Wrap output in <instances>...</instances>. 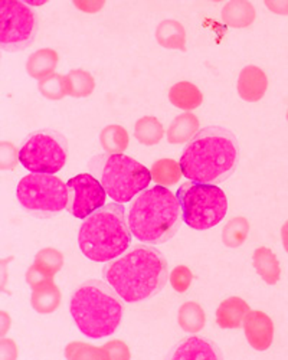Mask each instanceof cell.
<instances>
[{
	"label": "cell",
	"instance_id": "cell-16",
	"mask_svg": "<svg viewBox=\"0 0 288 360\" xmlns=\"http://www.w3.org/2000/svg\"><path fill=\"white\" fill-rule=\"evenodd\" d=\"M169 100L176 108L183 111H192L204 103V96L200 89L188 81H181L169 89Z\"/></svg>",
	"mask_w": 288,
	"mask_h": 360
},
{
	"label": "cell",
	"instance_id": "cell-11",
	"mask_svg": "<svg viewBox=\"0 0 288 360\" xmlns=\"http://www.w3.org/2000/svg\"><path fill=\"white\" fill-rule=\"evenodd\" d=\"M68 211L78 219H85L105 205L107 192L101 182L89 173L68 180Z\"/></svg>",
	"mask_w": 288,
	"mask_h": 360
},
{
	"label": "cell",
	"instance_id": "cell-5",
	"mask_svg": "<svg viewBox=\"0 0 288 360\" xmlns=\"http://www.w3.org/2000/svg\"><path fill=\"white\" fill-rule=\"evenodd\" d=\"M70 310L81 333L91 339L115 333L123 317L120 295L110 284L98 280H90L77 288Z\"/></svg>",
	"mask_w": 288,
	"mask_h": 360
},
{
	"label": "cell",
	"instance_id": "cell-31",
	"mask_svg": "<svg viewBox=\"0 0 288 360\" xmlns=\"http://www.w3.org/2000/svg\"><path fill=\"white\" fill-rule=\"evenodd\" d=\"M65 356L68 359H108L103 347H94L79 342L70 343L67 346Z\"/></svg>",
	"mask_w": 288,
	"mask_h": 360
},
{
	"label": "cell",
	"instance_id": "cell-26",
	"mask_svg": "<svg viewBox=\"0 0 288 360\" xmlns=\"http://www.w3.org/2000/svg\"><path fill=\"white\" fill-rule=\"evenodd\" d=\"M178 321L182 330H185L186 333H197L205 327L207 316L204 309H202L197 303L188 302L181 306Z\"/></svg>",
	"mask_w": 288,
	"mask_h": 360
},
{
	"label": "cell",
	"instance_id": "cell-30",
	"mask_svg": "<svg viewBox=\"0 0 288 360\" xmlns=\"http://www.w3.org/2000/svg\"><path fill=\"white\" fill-rule=\"evenodd\" d=\"M39 91L45 98L61 100L68 96L67 75L53 74L42 81H39Z\"/></svg>",
	"mask_w": 288,
	"mask_h": 360
},
{
	"label": "cell",
	"instance_id": "cell-38",
	"mask_svg": "<svg viewBox=\"0 0 288 360\" xmlns=\"http://www.w3.org/2000/svg\"><path fill=\"white\" fill-rule=\"evenodd\" d=\"M266 6L277 15H288V0H275V2H266Z\"/></svg>",
	"mask_w": 288,
	"mask_h": 360
},
{
	"label": "cell",
	"instance_id": "cell-17",
	"mask_svg": "<svg viewBox=\"0 0 288 360\" xmlns=\"http://www.w3.org/2000/svg\"><path fill=\"white\" fill-rule=\"evenodd\" d=\"M156 39L159 45L166 49H186V31L181 22L178 20H163L156 29Z\"/></svg>",
	"mask_w": 288,
	"mask_h": 360
},
{
	"label": "cell",
	"instance_id": "cell-14",
	"mask_svg": "<svg viewBox=\"0 0 288 360\" xmlns=\"http://www.w3.org/2000/svg\"><path fill=\"white\" fill-rule=\"evenodd\" d=\"M249 307L240 297H229L216 310V323L222 328H240L248 314Z\"/></svg>",
	"mask_w": 288,
	"mask_h": 360
},
{
	"label": "cell",
	"instance_id": "cell-27",
	"mask_svg": "<svg viewBox=\"0 0 288 360\" xmlns=\"http://www.w3.org/2000/svg\"><path fill=\"white\" fill-rule=\"evenodd\" d=\"M68 96L75 98H84L93 94L96 88L94 77L84 70H72L67 75Z\"/></svg>",
	"mask_w": 288,
	"mask_h": 360
},
{
	"label": "cell",
	"instance_id": "cell-33",
	"mask_svg": "<svg viewBox=\"0 0 288 360\" xmlns=\"http://www.w3.org/2000/svg\"><path fill=\"white\" fill-rule=\"evenodd\" d=\"M18 160H19V152L13 144L8 141H4L0 144V167L4 170L15 169Z\"/></svg>",
	"mask_w": 288,
	"mask_h": 360
},
{
	"label": "cell",
	"instance_id": "cell-4",
	"mask_svg": "<svg viewBox=\"0 0 288 360\" xmlns=\"http://www.w3.org/2000/svg\"><path fill=\"white\" fill-rule=\"evenodd\" d=\"M131 231L122 203H107L89 218L79 232L81 252L94 262H108L122 257L131 244Z\"/></svg>",
	"mask_w": 288,
	"mask_h": 360
},
{
	"label": "cell",
	"instance_id": "cell-28",
	"mask_svg": "<svg viewBox=\"0 0 288 360\" xmlns=\"http://www.w3.org/2000/svg\"><path fill=\"white\" fill-rule=\"evenodd\" d=\"M249 232V224L245 218L230 219L222 229V241L229 248H238L245 243Z\"/></svg>",
	"mask_w": 288,
	"mask_h": 360
},
{
	"label": "cell",
	"instance_id": "cell-32",
	"mask_svg": "<svg viewBox=\"0 0 288 360\" xmlns=\"http://www.w3.org/2000/svg\"><path fill=\"white\" fill-rule=\"evenodd\" d=\"M193 274L186 265H178L170 274L171 287L178 292H186L192 284Z\"/></svg>",
	"mask_w": 288,
	"mask_h": 360
},
{
	"label": "cell",
	"instance_id": "cell-35",
	"mask_svg": "<svg viewBox=\"0 0 288 360\" xmlns=\"http://www.w3.org/2000/svg\"><path fill=\"white\" fill-rule=\"evenodd\" d=\"M51 280H53V278L45 276L42 271H39V269L35 265L29 268L27 273H26V281H27L29 285L32 287V290L45 284V283H48V281H51Z\"/></svg>",
	"mask_w": 288,
	"mask_h": 360
},
{
	"label": "cell",
	"instance_id": "cell-39",
	"mask_svg": "<svg viewBox=\"0 0 288 360\" xmlns=\"http://www.w3.org/2000/svg\"><path fill=\"white\" fill-rule=\"evenodd\" d=\"M282 243L285 251L288 252V222H285V225L282 226Z\"/></svg>",
	"mask_w": 288,
	"mask_h": 360
},
{
	"label": "cell",
	"instance_id": "cell-13",
	"mask_svg": "<svg viewBox=\"0 0 288 360\" xmlns=\"http://www.w3.org/2000/svg\"><path fill=\"white\" fill-rule=\"evenodd\" d=\"M268 88L266 72L255 65L245 67L238 78V94L244 101L256 103L261 100Z\"/></svg>",
	"mask_w": 288,
	"mask_h": 360
},
{
	"label": "cell",
	"instance_id": "cell-15",
	"mask_svg": "<svg viewBox=\"0 0 288 360\" xmlns=\"http://www.w3.org/2000/svg\"><path fill=\"white\" fill-rule=\"evenodd\" d=\"M58 63H60V55L53 49L45 48L34 52L29 56L26 63V71L32 78L42 81L51 75H53Z\"/></svg>",
	"mask_w": 288,
	"mask_h": 360
},
{
	"label": "cell",
	"instance_id": "cell-8",
	"mask_svg": "<svg viewBox=\"0 0 288 360\" xmlns=\"http://www.w3.org/2000/svg\"><path fill=\"white\" fill-rule=\"evenodd\" d=\"M152 182L150 170L126 155H110L101 170V185L117 203L130 202Z\"/></svg>",
	"mask_w": 288,
	"mask_h": 360
},
{
	"label": "cell",
	"instance_id": "cell-24",
	"mask_svg": "<svg viewBox=\"0 0 288 360\" xmlns=\"http://www.w3.org/2000/svg\"><path fill=\"white\" fill-rule=\"evenodd\" d=\"M164 136L163 124L156 117L146 115L140 118L134 126V137L144 146H155L160 143Z\"/></svg>",
	"mask_w": 288,
	"mask_h": 360
},
{
	"label": "cell",
	"instance_id": "cell-7",
	"mask_svg": "<svg viewBox=\"0 0 288 360\" xmlns=\"http://www.w3.org/2000/svg\"><path fill=\"white\" fill-rule=\"evenodd\" d=\"M18 200L39 218L53 217L68 206V186L55 174L31 173L18 185Z\"/></svg>",
	"mask_w": 288,
	"mask_h": 360
},
{
	"label": "cell",
	"instance_id": "cell-12",
	"mask_svg": "<svg viewBox=\"0 0 288 360\" xmlns=\"http://www.w3.org/2000/svg\"><path fill=\"white\" fill-rule=\"evenodd\" d=\"M244 332L248 343L259 352L267 350L274 339L273 320L263 311H248L244 319Z\"/></svg>",
	"mask_w": 288,
	"mask_h": 360
},
{
	"label": "cell",
	"instance_id": "cell-20",
	"mask_svg": "<svg viewBox=\"0 0 288 360\" xmlns=\"http://www.w3.org/2000/svg\"><path fill=\"white\" fill-rule=\"evenodd\" d=\"M221 353L218 349L207 339L197 336L189 338L182 342L176 352L173 353V359H219Z\"/></svg>",
	"mask_w": 288,
	"mask_h": 360
},
{
	"label": "cell",
	"instance_id": "cell-37",
	"mask_svg": "<svg viewBox=\"0 0 288 360\" xmlns=\"http://www.w3.org/2000/svg\"><path fill=\"white\" fill-rule=\"evenodd\" d=\"M16 356H18V349L15 342L9 339H2V342H0V359L12 360V359H16Z\"/></svg>",
	"mask_w": 288,
	"mask_h": 360
},
{
	"label": "cell",
	"instance_id": "cell-21",
	"mask_svg": "<svg viewBox=\"0 0 288 360\" xmlns=\"http://www.w3.org/2000/svg\"><path fill=\"white\" fill-rule=\"evenodd\" d=\"M199 131V120L192 112H183L173 120L167 130V141L170 144L189 143Z\"/></svg>",
	"mask_w": 288,
	"mask_h": 360
},
{
	"label": "cell",
	"instance_id": "cell-10",
	"mask_svg": "<svg viewBox=\"0 0 288 360\" xmlns=\"http://www.w3.org/2000/svg\"><path fill=\"white\" fill-rule=\"evenodd\" d=\"M38 35V16L25 2H0V46L18 52L31 46Z\"/></svg>",
	"mask_w": 288,
	"mask_h": 360
},
{
	"label": "cell",
	"instance_id": "cell-9",
	"mask_svg": "<svg viewBox=\"0 0 288 360\" xmlns=\"http://www.w3.org/2000/svg\"><path fill=\"white\" fill-rule=\"evenodd\" d=\"M67 156V140L51 130L29 136L19 150V162L31 173L55 174L65 166Z\"/></svg>",
	"mask_w": 288,
	"mask_h": 360
},
{
	"label": "cell",
	"instance_id": "cell-34",
	"mask_svg": "<svg viewBox=\"0 0 288 360\" xmlns=\"http://www.w3.org/2000/svg\"><path fill=\"white\" fill-rule=\"evenodd\" d=\"M104 352L107 353L108 359H129L130 350L129 346L122 340H111L104 345Z\"/></svg>",
	"mask_w": 288,
	"mask_h": 360
},
{
	"label": "cell",
	"instance_id": "cell-36",
	"mask_svg": "<svg viewBox=\"0 0 288 360\" xmlns=\"http://www.w3.org/2000/svg\"><path fill=\"white\" fill-rule=\"evenodd\" d=\"M104 5L105 2H103V0H81V2L75 0L74 2V6L85 13H97L104 8Z\"/></svg>",
	"mask_w": 288,
	"mask_h": 360
},
{
	"label": "cell",
	"instance_id": "cell-40",
	"mask_svg": "<svg viewBox=\"0 0 288 360\" xmlns=\"http://www.w3.org/2000/svg\"><path fill=\"white\" fill-rule=\"evenodd\" d=\"M2 316H4V319H5V321H4V330H2V336L6 333V330H8V324H9V317H8V314L5 313V311H2Z\"/></svg>",
	"mask_w": 288,
	"mask_h": 360
},
{
	"label": "cell",
	"instance_id": "cell-2",
	"mask_svg": "<svg viewBox=\"0 0 288 360\" xmlns=\"http://www.w3.org/2000/svg\"><path fill=\"white\" fill-rule=\"evenodd\" d=\"M169 268L155 247L137 245L105 268V280L126 303L144 302L164 288Z\"/></svg>",
	"mask_w": 288,
	"mask_h": 360
},
{
	"label": "cell",
	"instance_id": "cell-41",
	"mask_svg": "<svg viewBox=\"0 0 288 360\" xmlns=\"http://www.w3.org/2000/svg\"><path fill=\"white\" fill-rule=\"evenodd\" d=\"M287 120H288V111H287Z\"/></svg>",
	"mask_w": 288,
	"mask_h": 360
},
{
	"label": "cell",
	"instance_id": "cell-3",
	"mask_svg": "<svg viewBox=\"0 0 288 360\" xmlns=\"http://www.w3.org/2000/svg\"><path fill=\"white\" fill-rule=\"evenodd\" d=\"M181 217L182 209L178 196L167 188L155 186L143 191L133 200L129 226L138 241L159 245L179 231Z\"/></svg>",
	"mask_w": 288,
	"mask_h": 360
},
{
	"label": "cell",
	"instance_id": "cell-25",
	"mask_svg": "<svg viewBox=\"0 0 288 360\" xmlns=\"http://www.w3.org/2000/svg\"><path fill=\"white\" fill-rule=\"evenodd\" d=\"M103 148L110 155H123L129 147V133L124 127L111 124L103 129L100 134Z\"/></svg>",
	"mask_w": 288,
	"mask_h": 360
},
{
	"label": "cell",
	"instance_id": "cell-22",
	"mask_svg": "<svg viewBox=\"0 0 288 360\" xmlns=\"http://www.w3.org/2000/svg\"><path fill=\"white\" fill-rule=\"evenodd\" d=\"M254 266L267 284H277L281 277V266L275 254L266 247H259L254 252Z\"/></svg>",
	"mask_w": 288,
	"mask_h": 360
},
{
	"label": "cell",
	"instance_id": "cell-23",
	"mask_svg": "<svg viewBox=\"0 0 288 360\" xmlns=\"http://www.w3.org/2000/svg\"><path fill=\"white\" fill-rule=\"evenodd\" d=\"M152 180L157 184V186H173L176 185L181 177L183 176L181 163L171 160V159H162L153 163L152 169Z\"/></svg>",
	"mask_w": 288,
	"mask_h": 360
},
{
	"label": "cell",
	"instance_id": "cell-6",
	"mask_svg": "<svg viewBox=\"0 0 288 360\" xmlns=\"http://www.w3.org/2000/svg\"><path fill=\"white\" fill-rule=\"evenodd\" d=\"M176 196L185 224L196 231L216 226L228 212V199L216 185L189 180L181 185Z\"/></svg>",
	"mask_w": 288,
	"mask_h": 360
},
{
	"label": "cell",
	"instance_id": "cell-19",
	"mask_svg": "<svg viewBox=\"0 0 288 360\" xmlns=\"http://www.w3.org/2000/svg\"><path fill=\"white\" fill-rule=\"evenodd\" d=\"M31 304L39 314H51L61 306V291L53 280L34 288Z\"/></svg>",
	"mask_w": 288,
	"mask_h": 360
},
{
	"label": "cell",
	"instance_id": "cell-18",
	"mask_svg": "<svg viewBox=\"0 0 288 360\" xmlns=\"http://www.w3.org/2000/svg\"><path fill=\"white\" fill-rule=\"evenodd\" d=\"M222 20L229 27H248L255 20V8L247 0H233L223 6Z\"/></svg>",
	"mask_w": 288,
	"mask_h": 360
},
{
	"label": "cell",
	"instance_id": "cell-29",
	"mask_svg": "<svg viewBox=\"0 0 288 360\" xmlns=\"http://www.w3.org/2000/svg\"><path fill=\"white\" fill-rule=\"evenodd\" d=\"M34 265L45 276L53 278L55 274L61 271L64 265V255L55 248H44L37 254Z\"/></svg>",
	"mask_w": 288,
	"mask_h": 360
},
{
	"label": "cell",
	"instance_id": "cell-1",
	"mask_svg": "<svg viewBox=\"0 0 288 360\" xmlns=\"http://www.w3.org/2000/svg\"><path fill=\"white\" fill-rule=\"evenodd\" d=\"M238 158L235 136L223 127L209 126L186 144L179 163L183 176L192 182L218 185L235 172Z\"/></svg>",
	"mask_w": 288,
	"mask_h": 360
}]
</instances>
